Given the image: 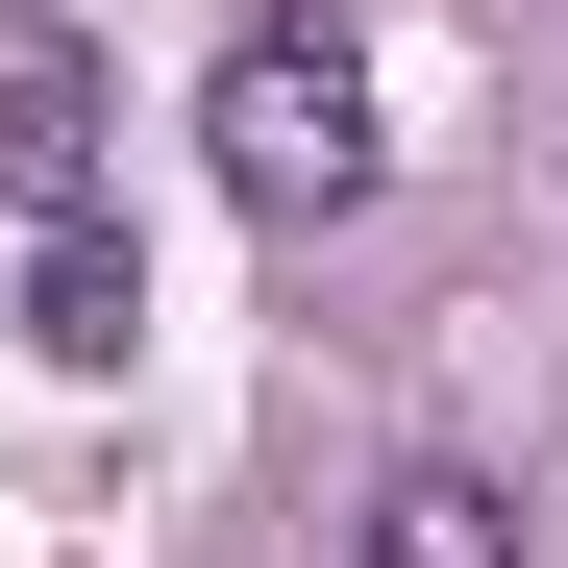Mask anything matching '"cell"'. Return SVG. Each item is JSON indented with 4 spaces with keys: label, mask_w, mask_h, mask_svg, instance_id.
<instances>
[{
    "label": "cell",
    "mask_w": 568,
    "mask_h": 568,
    "mask_svg": "<svg viewBox=\"0 0 568 568\" xmlns=\"http://www.w3.org/2000/svg\"><path fill=\"white\" fill-rule=\"evenodd\" d=\"M199 149H223L247 223H346L371 199V74H346V26H247L199 74Z\"/></svg>",
    "instance_id": "obj_1"
},
{
    "label": "cell",
    "mask_w": 568,
    "mask_h": 568,
    "mask_svg": "<svg viewBox=\"0 0 568 568\" xmlns=\"http://www.w3.org/2000/svg\"><path fill=\"white\" fill-rule=\"evenodd\" d=\"M0 199H100V50L50 26V0H0Z\"/></svg>",
    "instance_id": "obj_2"
},
{
    "label": "cell",
    "mask_w": 568,
    "mask_h": 568,
    "mask_svg": "<svg viewBox=\"0 0 568 568\" xmlns=\"http://www.w3.org/2000/svg\"><path fill=\"white\" fill-rule=\"evenodd\" d=\"M26 346H50V371H124V346H149V247H124L100 199H50V247H26Z\"/></svg>",
    "instance_id": "obj_3"
},
{
    "label": "cell",
    "mask_w": 568,
    "mask_h": 568,
    "mask_svg": "<svg viewBox=\"0 0 568 568\" xmlns=\"http://www.w3.org/2000/svg\"><path fill=\"white\" fill-rule=\"evenodd\" d=\"M346 568H519V495H495V469H445V445H420L396 495H371V544H346Z\"/></svg>",
    "instance_id": "obj_4"
}]
</instances>
